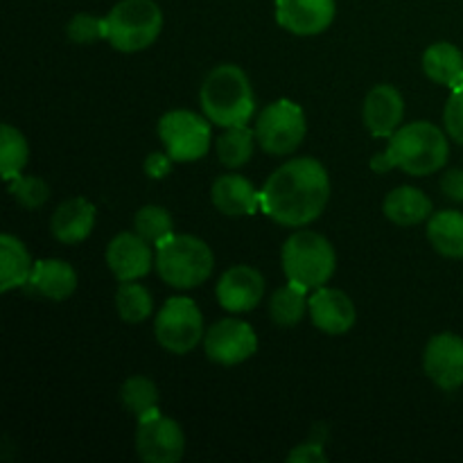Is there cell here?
<instances>
[{
  "label": "cell",
  "instance_id": "obj_12",
  "mask_svg": "<svg viewBox=\"0 0 463 463\" xmlns=\"http://www.w3.org/2000/svg\"><path fill=\"white\" fill-rule=\"evenodd\" d=\"M425 375L443 392L463 387V337L457 333H439L423 353Z\"/></svg>",
  "mask_w": 463,
  "mask_h": 463
},
{
  "label": "cell",
  "instance_id": "obj_25",
  "mask_svg": "<svg viewBox=\"0 0 463 463\" xmlns=\"http://www.w3.org/2000/svg\"><path fill=\"white\" fill-rule=\"evenodd\" d=\"M307 310H310V298H307V289L301 285L288 280V285L271 294L269 315L276 326H283V328L298 326Z\"/></svg>",
  "mask_w": 463,
  "mask_h": 463
},
{
  "label": "cell",
  "instance_id": "obj_23",
  "mask_svg": "<svg viewBox=\"0 0 463 463\" xmlns=\"http://www.w3.org/2000/svg\"><path fill=\"white\" fill-rule=\"evenodd\" d=\"M423 71L434 84L457 89L463 84V52L450 41H437L423 52Z\"/></svg>",
  "mask_w": 463,
  "mask_h": 463
},
{
  "label": "cell",
  "instance_id": "obj_11",
  "mask_svg": "<svg viewBox=\"0 0 463 463\" xmlns=\"http://www.w3.org/2000/svg\"><path fill=\"white\" fill-rule=\"evenodd\" d=\"M203 351L215 364L238 366L256 355L258 335L242 319L215 321L203 335Z\"/></svg>",
  "mask_w": 463,
  "mask_h": 463
},
{
  "label": "cell",
  "instance_id": "obj_24",
  "mask_svg": "<svg viewBox=\"0 0 463 463\" xmlns=\"http://www.w3.org/2000/svg\"><path fill=\"white\" fill-rule=\"evenodd\" d=\"M428 240L434 251L443 258L461 260L463 258V213L439 211L428 220Z\"/></svg>",
  "mask_w": 463,
  "mask_h": 463
},
{
  "label": "cell",
  "instance_id": "obj_4",
  "mask_svg": "<svg viewBox=\"0 0 463 463\" xmlns=\"http://www.w3.org/2000/svg\"><path fill=\"white\" fill-rule=\"evenodd\" d=\"M213 269V249L197 235L172 233L156 244V271L170 288H199L211 279Z\"/></svg>",
  "mask_w": 463,
  "mask_h": 463
},
{
  "label": "cell",
  "instance_id": "obj_22",
  "mask_svg": "<svg viewBox=\"0 0 463 463\" xmlns=\"http://www.w3.org/2000/svg\"><path fill=\"white\" fill-rule=\"evenodd\" d=\"M32 262L25 244L12 233L0 235V292H12L30 283Z\"/></svg>",
  "mask_w": 463,
  "mask_h": 463
},
{
  "label": "cell",
  "instance_id": "obj_28",
  "mask_svg": "<svg viewBox=\"0 0 463 463\" xmlns=\"http://www.w3.org/2000/svg\"><path fill=\"white\" fill-rule=\"evenodd\" d=\"M158 387L154 380L145 378V375H131L122 383L120 387V402L131 416L143 419V416L152 414L158 410Z\"/></svg>",
  "mask_w": 463,
  "mask_h": 463
},
{
  "label": "cell",
  "instance_id": "obj_19",
  "mask_svg": "<svg viewBox=\"0 0 463 463\" xmlns=\"http://www.w3.org/2000/svg\"><path fill=\"white\" fill-rule=\"evenodd\" d=\"M95 211L93 203L84 197H72L59 203L57 211L52 213L50 220V231L54 238L63 244H80L93 233L95 229Z\"/></svg>",
  "mask_w": 463,
  "mask_h": 463
},
{
  "label": "cell",
  "instance_id": "obj_21",
  "mask_svg": "<svg viewBox=\"0 0 463 463\" xmlns=\"http://www.w3.org/2000/svg\"><path fill=\"white\" fill-rule=\"evenodd\" d=\"M384 217L396 226H416L432 217V199L414 185H398L384 197Z\"/></svg>",
  "mask_w": 463,
  "mask_h": 463
},
{
  "label": "cell",
  "instance_id": "obj_27",
  "mask_svg": "<svg viewBox=\"0 0 463 463\" xmlns=\"http://www.w3.org/2000/svg\"><path fill=\"white\" fill-rule=\"evenodd\" d=\"M30 161V145L21 129L12 125L0 127V175L5 181H12L23 175Z\"/></svg>",
  "mask_w": 463,
  "mask_h": 463
},
{
  "label": "cell",
  "instance_id": "obj_30",
  "mask_svg": "<svg viewBox=\"0 0 463 463\" xmlns=\"http://www.w3.org/2000/svg\"><path fill=\"white\" fill-rule=\"evenodd\" d=\"M134 231L156 247L158 242L175 233V220L163 206L147 203V206L138 208V213L134 215Z\"/></svg>",
  "mask_w": 463,
  "mask_h": 463
},
{
  "label": "cell",
  "instance_id": "obj_10",
  "mask_svg": "<svg viewBox=\"0 0 463 463\" xmlns=\"http://www.w3.org/2000/svg\"><path fill=\"white\" fill-rule=\"evenodd\" d=\"M136 452L145 463H176L185 455V434L181 425L161 410L138 419Z\"/></svg>",
  "mask_w": 463,
  "mask_h": 463
},
{
  "label": "cell",
  "instance_id": "obj_2",
  "mask_svg": "<svg viewBox=\"0 0 463 463\" xmlns=\"http://www.w3.org/2000/svg\"><path fill=\"white\" fill-rule=\"evenodd\" d=\"M199 104L213 125L229 129L249 125L256 111V95L242 68L235 63H220L203 80Z\"/></svg>",
  "mask_w": 463,
  "mask_h": 463
},
{
  "label": "cell",
  "instance_id": "obj_17",
  "mask_svg": "<svg viewBox=\"0 0 463 463\" xmlns=\"http://www.w3.org/2000/svg\"><path fill=\"white\" fill-rule=\"evenodd\" d=\"M310 319L315 328L326 335H344L355 326L357 310L346 292L335 288H319L310 297Z\"/></svg>",
  "mask_w": 463,
  "mask_h": 463
},
{
  "label": "cell",
  "instance_id": "obj_7",
  "mask_svg": "<svg viewBox=\"0 0 463 463\" xmlns=\"http://www.w3.org/2000/svg\"><path fill=\"white\" fill-rule=\"evenodd\" d=\"M211 125L213 122L206 116H199L190 109H175L158 120V138L175 163H194L211 152Z\"/></svg>",
  "mask_w": 463,
  "mask_h": 463
},
{
  "label": "cell",
  "instance_id": "obj_32",
  "mask_svg": "<svg viewBox=\"0 0 463 463\" xmlns=\"http://www.w3.org/2000/svg\"><path fill=\"white\" fill-rule=\"evenodd\" d=\"M66 36L72 43H95V41L107 39V25H104V18L93 16V14H75L68 21Z\"/></svg>",
  "mask_w": 463,
  "mask_h": 463
},
{
  "label": "cell",
  "instance_id": "obj_13",
  "mask_svg": "<svg viewBox=\"0 0 463 463\" xmlns=\"http://www.w3.org/2000/svg\"><path fill=\"white\" fill-rule=\"evenodd\" d=\"M215 297L226 312H251L265 298V279L249 265L229 267L217 280Z\"/></svg>",
  "mask_w": 463,
  "mask_h": 463
},
{
  "label": "cell",
  "instance_id": "obj_26",
  "mask_svg": "<svg viewBox=\"0 0 463 463\" xmlns=\"http://www.w3.org/2000/svg\"><path fill=\"white\" fill-rule=\"evenodd\" d=\"M253 147H256V131L249 129V125L229 127L217 138V158L224 167L235 170L251 161Z\"/></svg>",
  "mask_w": 463,
  "mask_h": 463
},
{
  "label": "cell",
  "instance_id": "obj_33",
  "mask_svg": "<svg viewBox=\"0 0 463 463\" xmlns=\"http://www.w3.org/2000/svg\"><path fill=\"white\" fill-rule=\"evenodd\" d=\"M443 127L455 143L463 145V84L452 89L448 98L446 109H443Z\"/></svg>",
  "mask_w": 463,
  "mask_h": 463
},
{
  "label": "cell",
  "instance_id": "obj_16",
  "mask_svg": "<svg viewBox=\"0 0 463 463\" xmlns=\"http://www.w3.org/2000/svg\"><path fill=\"white\" fill-rule=\"evenodd\" d=\"M405 118V99L392 84H378L369 90L362 107V120L366 131L375 138H389Z\"/></svg>",
  "mask_w": 463,
  "mask_h": 463
},
{
  "label": "cell",
  "instance_id": "obj_31",
  "mask_svg": "<svg viewBox=\"0 0 463 463\" xmlns=\"http://www.w3.org/2000/svg\"><path fill=\"white\" fill-rule=\"evenodd\" d=\"M9 194L21 203L27 211H34L41 208L50 199V185L45 184L41 176L34 175H21L16 179L7 181Z\"/></svg>",
  "mask_w": 463,
  "mask_h": 463
},
{
  "label": "cell",
  "instance_id": "obj_18",
  "mask_svg": "<svg viewBox=\"0 0 463 463\" xmlns=\"http://www.w3.org/2000/svg\"><path fill=\"white\" fill-rule=\"evenodd\" d=\"M211 202L222 215H256L260 211V190L242 175H222L213 181Z\"/></svg>",
  "mask_w": 463,
  "mask_h": 463
},
{
  "label": "cell",
  "instance_id": "obj_29",
  "mask_svg": "<svg viewBox=\"0 0 463 463\" xmlns=\"http://www.w3.org/2000/svg\"><path fill=\"white\" fill-rule=\"evenodd\" d=\"M116 310L125 324H143L154 310L152 294L136 280H122L116 292Z\"/></svg>",
  "mask_w": 463,
  "mask_h": 463
},
{
  "label": "cell",
  "instance_id": "obj_20",
  "mask_svg": "<svg viewBox=\"0 0 463 463\" xmlns=\"http://www.w3.org/2000/svg\"><path fill=\"white\" fill-rule=\"evenodd\" d=\"M27 285L48 301H66L77 289V271L72 269L71 262L59 260V258H45V260L34 262Z\"/></svg>",
  "mask_w": 463,
  "mask_h": 463
},
{
  "label": "cell",
  "instance_id": "obj_37",
  "mask_svg": "<svg viewBox=\"0 0 463 463\" xmlns=\"http://www.w3.org/2000/svg\"><path fill=\"white\" fill-rule=\"evenodd\" d=\"M393 161H392V156H389L387 154V149H384V152H380V154H375L373 158H371V170L373 172H378V175H384V172H389V170H393Z\"/></svg>",
  "mask_w": 463,
  "mask_h": 463
},
{
  "label": "cell",
  "instance_id": "obj_3",
  "mask_svg": "<svg viewBox=\"0 0 463 463\" xmlns=\"http://www.w3.org/2000/svg\"><path fill=\"white\" fill-rule=\"evenodd\" d=\"M450 136L428 120L401 125L389 136L387 154L393 165L411 176H430L443 170L450 156Z\"/></svg>",
  "mask_w": 463,
  "mask_h": 463
},
{
  "label": "cell",
  "instance_id": "obj_5",
  "mask_svg": "<svg viewBox=\"0 0 463 463\" xmlns=\"http://www.w3.org/2000/svg\"><path fill=\"white\" fill-rule=\"evenodd\" d=\"M280 262L289 283L306 289H319L333 279L337 253L326 235L303 229L285 240Z\"/></svg>",
  "mask_w": 463,
  "mask_h": 463
},
{
  "label": "cell",
  "instance_id": "obj_36",
  "mask_svg": "<svg viewBox=\"0 0 463 463\" xmlns=\"http://www.w3.org/2000/svg\"><path fill=\"white\" fill-rule=\"evenodd\" d=\"M441 193L452 202L463 203V170H448L441 179Z\"/></svg>",
  "mask_w": 463,
  "mask_h": 463
},
{
  "label": "cell",
  "instance_id": "obj_14",
  "mask_svg": "<svg viewBox=\"0 0 463 463\" xmlns=\"http://www.w3.org/2000/svg\"><path fill=\"white\" fill-rule=\"evenodd\" d=\"M107 265L118 280H140L156 267V253L152 244L138 233H118L107 247Z\"/></svg>",
  "mask_w": 463,
  "mask_h": 463
},
{
  "label": "cell",
  "instance_id": "obj_6",
  "mask_svg": "<svg viewBox=\"0 0 463 463\" xmlns=\"http://www.w3.org/2000/svg\"><path fill=\"white\" fill-rule=\"evenodd\" d=\"M107 41L125 54L147 50L163 32V9L154 0H120L104 16Z\"/></svg>",
  "mask_w": 463,
  "mask_h": 463
},
{
  "label": "cell",
  "instance_id": "obj_9",
  "mask_svg": "<svg viewBox=\"0 0 463 463\" xmlns=\"http://www.w3.org/2000/svg\"><path fill=\"white\" fill-rule=\"evenodd\" d=\"M253 131L262 152L271 156H288L297 152L306 138V113L292 99H276L258 116Z\"/></svg>",
  "mask_w": 463,
  "mask_h": 463
},
{
  "label": "cell",
  "instance_id": "obj_8",
  "mask_svg": "<svg viewBox=\"0 0 463 463\" xmlns=\"http://www.w3.org/2000/svg\"><path fill=\"white\" fill-rule=\"evenodd\" d=\"M203 317L197 303L188 297L167 298L154 319V337L158 346L175 355H185L203 342Z\"/></svg>",
  "mask_w": 463,
  "mask_h": 463
},
{
  "label": "cell",
  "instance_id": "obj_34",
  "mask_svg": "<svg viewBox=\"0 0 463 463\" xmlns=\"http://www.w3.org/2000/svg\"><path fill=\"white\" fill-rule=\"evenodd\" d=\"M288 461L292 463H324L328 461V455H326L324 446L317 441H307L301 443V446L294 448L292 452L288 455Z\"/></svg>",
  "mask_w": 463,
  "mask_h": 463
},
{
  "label": "cell",
  "instance_id": "obj_15",
  "mask_svg": "<svg viewBox=\"0 0 463 463\" xmlns=\"http://www.w3.org/2000/svg\"><path fill=\"white\" fill-rule=\"evenodd\" d=\"M335 0H276V23L289 34L317 36L335 21Z\"/></svg>",
  "mask_w": 463,
  "mask_h": 463
},
{
  "label": "cell",
  "instance_id": "obj_1",
  "mask_svg": "<svg viewBox=\"0 0 463 463\" xmlns=\"http://www.w3.org/2000/svg\"><path fill=\"white\" fill-rule=\"evenodd\" d=\"M330 176L324 163L312 156L289 158L260 188V211L276 224L301 229L326 211Z\"/></svg>",
  "mask_w": 463,
  "mask_h": 463
},
{
  "label": "cell",
  "instance_id": "obj_35",
  "mask_svg": "<svg viewBox=\"0 0 463 463\" xmlns=\"http://www.w3.org/2000/svg\"><path fill=\"white\" fill-rule=\"evenodd\" d=\"M172 165H175V158L163 149V152H152L145 161V175L149 179H165L167 175L172 172Z\"/></svg>",
  "mask_w": 463,
  "mask_h": 463
}]
</instances>
